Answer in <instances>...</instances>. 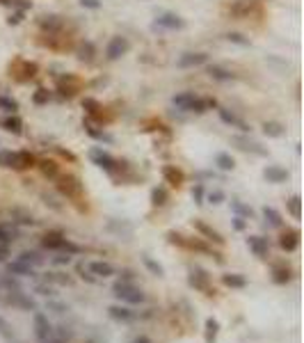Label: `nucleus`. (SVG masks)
I'll return each mask as SVG.
<instances>
[{
    "mask_svg": "<svg viewBox=\"0 0 304 343\" xmlns=\"http://www.w3.org/2000/svg\"><path fill=\"white\" fill-rule=\"evenodd\" d=\"M247 245H249V249L254 252V256H259V259H266L267 252H270V243H267V238H263V236H249V238H247Z\"/></svg>",
    "mask_w": 304,
    "mask_h": 343,
    "instance_id": "11",
    "label": "nucleus"
},
{
    "mask_svg": "<svg viewBox=\"0 0 304 343\" xmlns=\"http://www.w3.org/2000/svg\"><path fill=\"white\" fill-rule=\"evenodd\" d=\"M39 167H41V172H44L46 176H57V165L53 163V160H41Z\"/></svg>",
    "mask_w": 304,
    "mask_h": 343,
    "instance_id": "44",
    "label": "nucleus"
},
{
    "mask_svg": "<svg viewBox=\"0 0 304 343\" xmlns=\"http://www.w3.org/2000/svg\"><path fill=\"white\" fill-rule=\"evenodd\" d=\"M224 199H227V194H224L222 190H213V192H208V202L215 204V206H217V204H222Z\"/></svg>",
    "mask_w": 304,
    "mask_h": 343,
    "instance_id": "51",
    "label": "nucleus"
},
{
    "mask_svg": "<svg viewBox=\"0 0 304 343\" xmlns=\"http://www.w3.org/2000/svg\"><path fill=\"white\" fill-rule=\"evenodd\" d=\"M9 5H19V7H23V9H25V7H30V2H28V0H12Z\"/></svg>",
    "mask_w": 304,
    "mask_h": 343,
    "instance_id": "61",
    "label": "nucleus"
},
{
    "mask_svg": "<svg viewBox=\"0 0 304 343\" xmlns=\"http://www.w3.org/2000/svg\"><path fill=\"white\" fill-rule=\"evenodd\" d=\"M112 295L119 300V302H124V305H142L147 295L142 293V288H137L133 282H114L112 284Z\"/></svg>",
    "mask_w": 304,
    "mask_h": 343,
    "instance_id": "1",
    "label": "nucleus"
},
{
    "mask_svg": "<svg viewBox=\"0 0 304 343\" xmlns=\"http://www.w3.org/2000/svg\"><path fill=\"white\" fill-rule=\"evenodd\" d=\"M59 25H62V21L57 16H44L41 19V28H46V30H57Z\"/></svg>",
    "mask_w": 304,
    "mask_h": 343,
    "instance_id": "43",
    "label": "nucleus"
},
{
    "mask_svg": "<svg viewBox=\"0 0 304 343\" xmlns=\"http://www.w3.org/2000/svg\"><path fill=\"white\" fill-rule=\"evenodd\" d=\"M227 39H229V41H233V44H240V46H249V39H247V37H243V35H240V32H229V35H227Z\"/></svg>",
    "mask_w": 304,
    "mask_h": 343,
    "instance_id": "50",
    "label": "nucleus"
},
{
    "mask_svg": "<svg viewBox=\"0 0 304 343\" xmlns=\"http://www.w3.org/2000/svg\"><path fill=\"white\" fill-rule=\"evenodd\" d=\"M19 21H21V14H14V16H9V19H7L9 25H16Z\"/></svg>",
    "mask_w": 304,
    "mask_h": 343,
    "instance_id": "63",
    "label": "nucleus"
},
{
    "mask_svg": "<svg viewBox=\"0 0 304 343\" xmlns=\"http://www.w3.org/2000/svg\"><path fill=\"white\" fill-rule=\"evenodd\" d=\"M35 293L44 295V298H55V286L48 282H37L35 284Z\"/></svg>",
    "mask_w": 304,
    "mask_h": 343,
    "instance_id": "38",
    "label": "nucleus"
},
{
    "mask_svg": "<svg viewBox=\"0 0 304 343\" xmlns=\"http://www.w3.org/2000/svg\"><path fill=\"white\" fill-rule=\"evenodd\" d=\"M108 316H110L112 321H117V323H133V321H137V311H133L131 306H124V305L108 306Z\"/></svg>",
    "mask_w": 304,
    "mask_h": 343,
    "instance_id": "6",
    "label": "nucleus"
},
{
    "mask_svg": "<svg viewBox=\"0 0 304 343\" xmlns=\"http://www.w3.org/2000/svg\"><path fill=\"white\" fill-rule=\"evenodd\" d=\"M194 94L192 92H183V94H176V96L171 98V103L176 105V108H181V110H190V105H192V101H194Z\"/></svg>",
    "mask_w": 304,
    "mask_h": 343,
    "instance_id": "30",
    "label": "nucleus"
},
{
    "mask_svg": "<svg viewBox=\"0 0 304 343\" xmlns=\"http://www.w3.org/2000/svg\"><path fill=\"white\" fill-rule=\"evenodd\" d=\"M133 343H151V339L147 334H140L137 339H133Z\"/></svg>",
    "mask_w": 304,
    "mask_h": 343,
    "instance_id": "62",
    "label": "nucleus"
},
{
    "mask_svg": "<svg viewBox=\"0 0 304 343\" xmlns=\"http://www.w3.org/2000/svg\"><path fill=\"white\" fill-rule=\"evenodd\" d=\"M0 336H2L7 343H21L19 339H16V334L12 332V327H9V323L5 321V318H0Z\"/></svg>",
    "mask_w": 304,
    "mask_h": 343,
    "instance_id": "34",
    "label": "nucleus"
},
{
    "mask_svg": "<svg viewBox=\"0 0 304 343\" xmlns=\"http://www.w3.org/2000/svg\"><path fill=\"white\" fill-rule=\"evenodd\" d=\"M35 101H37V103H44V101H48V94H46L44 90H39L37 94H35Z\"/></svg>",
    "mask_w": 304,
    "mask_h": 343,
    "instance_id": "60",
    "label": "nucleus"
},
{
    "mask_svg": "<svg viewBox=\"0 0 304 343\" xmlns=\"http://www.w3.org/2000/svg\"><path fill=\"white\" fill-rule=\"evenodd\" d=\"M78 275H80V279H85V282H89V284H96L98 282L96 277H94L87 270V266H85V263H78Z\"/></svg>",
    "mask_w": 304,
    "mask_h": 343,
    "instance_id": "45",
    "label": "nucleus"
},
{
    "mask_svg": "<svg viewBox=\"0 0 304 343\" xmlns=\"http://www.w3.org/2000/svg\"><path fill=\"white\" fill-rule=\"evenodd\" d=\"M263 176H266L270 183H284V181H288V170L277 167V165H270V167H266Z\"/></svg>",
    "mask_w": 304,
    "mask_h": 343,
    "instance_id": "18",
    "label": "nucleus"
},
{
    "mask_svg": "<svg viewBox=\"0 0 304 343\" xmlns=\"http://www.w3.org/2000/svg\"><path fill=\"white\" fill-rule=\"evenodd\" d=\"M21 238V231L14 222H0V245H12Z\"/></svg>",
    "mask_w": 304,
    "mask_h": 343,
    "instance_id": "8",
    "label": "nucleus"
},
{
    "mask_svg": "<svg viewBox=\"0 0 304 343\" xmlns=\"http://www.w3.org/2000/svg\"><path fill=\"white\" fill-rule=\"evenodd\" d=\"M231 210H233L238 217H252V215H254V210L249 209L247 204L238 202V199H233V202H231Z\"/></svg>",
    "mask_w": 304,
    "mask_h": 343,
    "instance_id": "36",
    "label": "nucleus"
},
{
    "mask_svg": "<svg viewBox=\"0 0 304 343\" xmlns=\"http://www.w3.org/2000/svg\"><path fill=\"white\" fill-rule=\"evenodd\" d=\"M7 272H9V275H14V277H37L35 268H30L28 263L19 261V259L7 263Z\"/></svg>",
    "mask_w": 304,
    "mask_h": 343,
    "instance_id": "16",
    "label": "nucleus"
},
{
    "mask_svg": "<svg viewBox=\"0 0 304 343\" xmlns=\"http://www.w3.org/2000/svg\"><path fill=\"white\" fill-rule=\"evenodd\" d=\"M89 158H92V163L94 165H98V167H103V170H108V172H112L114 167H117V160L103 149H92L89 151Z\"/></svg>",
    "mask_w": 304,
    "mask_h": 343,
    "instance_id": "7",
    "label": "nucleus"
},
{
    "mask_svg": "<svg viewBox=\"0 0 304 343\" xmlns=\"http://www.w3.org/2000/svg\"><path fill=\"white\" fill-rule=\"evenodd\" d=\"M108 231H114V233H119V236L128 238V236H133V224L119 222V220H110V222H108Z\"/></svg>",
    "mask_w": 304,
    "mask_h": 343,
    "instance_id": "26",
    "label": "nucleus"
},
{
    "mask_svg": "<svg viewBox=\"0 0 304 343\" xmlns=\"http://www.w3.org/2000/svg\"><path fill=\"white\" fill-rule=\"evenodd\" d=\"M92 53H94V46H92V44H82V48H80V57H82V60H85V57L89 60V57H92Z\"/></svg>",
    "mask_w": 304,
    "mask_h": 343,
    "instance_id": "54",
    "label": "nucleus"
},
{
    "mask_svg": "<svg viewBox=\"0 0 304 343\" xmlns=\"http://www.w3.org/2000/svg\"><path fill=\"white\" fill-rule=\"evenodd\" d=\"M0 110L12 112V114H14V112L19 110V103H16L12 96H0Z\"/></svg>",
    "mask_w": 304,
    "mask_h": 343,
    "instance_id": "42",
    "label": "nucleus"
},
{
    "mask_svg": "<svg viewBox=\"0 0 304 343\" xmlns=\"http://www.w3.org/2000/svg\"><path fill=\"white\" fill-rule=\"evenodd\" d=\"M263 133L270 135V137H282L284 126L282 124H277V121H266V124H263Z\"/></svg>",
    "mask_w": 304,
    "mask_h": 343,
    "instance_id": "37",
    "label": "nucleus"
},
{
    "mask_svg": "<svg viewBox=\"0 0 304 343\" xmlns=\"http://www.w3.org/2000/svg\"><path fill=\"white\" fill-rule=\"evenodd\" d=\"M57 190L69 199H76L82 194V183L76 176H59L57 179Z\"/></svg>",
    "mask_w": 304,
    "mask_h": 343,
    "instance_id": "5",
    "label": "nucleus"
},
{
    "mask_svg": "<svg viewBox=\"0 0 304 343\" xmlns=\"http://www.w3.org/2000/svg\"><path fill=\"white\" fill-rule=\"evenodd\" d=\"M233 144H238V149H243V151H252V153H259V156H263V153H266V149H261L256 142L245 140V137H233Z\"/></svg>",
    "mask_w": 304,
    "mask_h": 343,
    "instance_id": "29",
    "label": "nucleus"
},
{
    "mask_svg": "<svg viewBox=\"0 0 304 343\" xmlns=\"http://www.w3.org/2000/svg\"><path fill=\"white\" fill-rule=\"evenodd\" d=\"M188 284L192 286L194 291H201V293H206V295H215V288H210V277H208V272L204 268H199V266L190 268Z\"/></svg>",
    "mask_w": 304,
    "mask_h": 343,
    "instance_id": "2",
    "label": "nucleus"
},
{
    "mask_svg": "<svg viewBox=\"0 0 304 343\" xmlns=\"http://www.w3.org/2000/svg\"><path fill=\"white\" fill-rule=\"evenodd\" d=\"M288 213L293 217L302 215V199H300V197H290L288 199Z\"/></svg>",
    "mask_w": 304,
    "mask_h": 343,
    "instance_id": "41",
    "label": "nucleus"
},
{
    "mask_svg": "<svg viewBox=\"0 0 304 343\" xmlns=\"http://www.w3.org/2000/svg\"><path fill=\"white\" fill-rule=\"evenodd\" d=\"M215 165L222 172H231L233 167H236V163H233V158H231L229 153H217V156H215Z\"/></svg>",
    "mask_w": 304,
    "mask_h": 343,
    "instance_id": "33",
    "label": "nucleus"
},
{
    "mask_svg": "<svg viewBox=\"0 0 304 343\" xmlns=\"http://www.w3.org/2000/svg\"><path fill=\"white\" fill-rule=\"evenodd\" d=\"M14 215L19 217V220H14V222H19V224H30V227H32V224L37 222V220L30 215V213H23V210H14Z\"/></svg>",
    "mask_w": 304,
    "mask_h": 343,
    "instance_id": "46",
    "label": "nucleus"
},
{
    "mask_svg": "<svg viewBox=\"0 0 304 343\" xmlns=\"http://www.w3.org/2000/svg\"><path fill=\"white\" fill-rule=\"evenodd\" d=\"M163 176L167 183H171V186H181V183H183V172L176 170V167H171V165L163 167Z\"/></svg>",
    "mask_w": 304,
    "mask_h": 343,
    "instance_id": "28",
    "label": "nucleus"
},
{
    "mask_svg": "<svg viewBox=\"0 0 304 343\" xmlns=\"http://www.w3.org/2000/svg\"><path fill=\"white\" fill-rule=\"evenodd\" d=\"M2 128L5 131H9V133H21V128H23V124H21V119H16V117H7V119L2 121Z\"/></svg>",
    "mask_w": 304,
    "mask_h": 343,
    "instance_id": "39",
    "label": "nucleus"
},
{
    "mask_svg": "<svg viewBox=\"0 0 304 343\" xmlns=\"http://www.w3.org/2000/svg\"><path fill=\"white\" fill-rule=\"evenodd\" d=\"M121 282H133L135 279V272L133 270H121V277H119Z\"/></svg>",
    "mask_w": 304,
    "mask_h": 343,
    "instance_id": "58",
    "label": "nucleus"
},
{
    "mask_svg": "<svg viewBox=\"0 0 304 343\" xmlns=\"http://www.w3.org/2000/svg\"><path fill=\"white\" fill-rule=\"evenodd\" d=\"M32 323H35V336H37L39 343L48 341V339L53 336V325H51V321H48V316H46V313H41L37 309L35 316H32Z\"/></svg>",
    "mask_w": 304,
    "mask_h": 343,
    "instance_id": "4",
    "label": "nucleus"
},
{
    "mask_svg": "<svg viewBox=\"0 0 304 343\" xmlns=\"http://www.w3.org/2000/svg\"><path fill=\"white\" fill-rule=\"evenodd\" d=\"M87 270L96 277V279H105V277L114 275V266L108 261H92V263H87Z\"/></svg>",
    "mask_w": 304,
    "mask_h": 343,
    "instance_id": "13",
    "label": "nucleus"
},
{
    "mask_svg": "<svg viewBox=\"0 0 304 343\" xmlns=\"http://www.w3.org/2000/svg\"><path fill=\"white\" fill-rule=\"evenodd\" d=\"M5 302H7L9 306H14V309H21V311H37V309H39L37 302L30 298L28 293H23V291H7Z\"/></svg>",
    "mask_w": 304,
    "mask_h": 343,
    "instance_id": "3",
    "label": "nucleus"
},
{
    "mask_svg": "<svg viewBox=\"0 0 304 343\" xmlns=\"http://www.w3.org/2000/svg\"><path fill=\"white\" fill-rule=\"evenodd\" d=\"M208 76L213 78V80H220V82H229V80H233V74H231L229 69H224V67H220V64H208Z\"/></svg>",
    "mask_w": 304,
    "mask_h": 343,
    "instance_id": "22",
    "label": "nucleus"
},
{
    "mask_svg": "<svg viewBox=\"0 0 304 343\" xmlns=\"http://www.w3.org/2000/svg\"><path fill=\"white\" fill-rule=\"evenodd\" d=\"M0 288H7V291H21V284H19V279H16L14 275H7V277H2Z\"/></svg>",
    "mask_w": 304,
    "mask_h": 343,
    "instance_id": "40",
    "label": "nucleus"
},
{
    "mask_svg": "<svg viewBox=\"0 0 304 343\" xmlns=\"http://www.w3.org/2000/svg\"><path fill=\"white\" fill-rule=\"evenodd\" d=\"M59 252H67V254H71V256H74V254H80V247L74 245L71 240L64 238V243H62V247H59Z\"/></svg>",
    "mask_w": 304,
    "mask_h": 343,
    "instance_id": "48",
    "label": "nucleus"
},
{
    "mask_svg": "<svg viewBox=\"0 0 304 343\" xmlns=\"http://www.w3.org/2000/svg\"><path fill=\"white\" fill-rule=\"evenodd\" d=\"M37 163L35 160V156L30 153V151H14V163H12V167L14 170H28V167H32V165Z\"/></svg>",
    "mask_w": 304,
    "mask_h": 343,
    "instance_id": "17",
    "label": "nucleus"
},
{
    "mask_svg": "<svg viewBox=\"0 0 304 343\" xmlns=\"http://www.w3.org/2000/svg\"><path fill=\"white\" fill-rule=\"evenodd\" d=\"M71 261H74V256H71V254H67V252H62V254H57V256H53V263H55V266H69Z\"/></svg>",
    "mask_w": 304,
    "mask_h": 343,
    "instance_id": "49",
    "label": "nucleus"
},
{
    "mask_svg": "<svg viewBox=\"0 0 304 343\" xmlns=\"http://www.w3.org/2000/svg\"><path fill=\"white\" fill-rule=\"evenodd\" d=\"M290 279H293V270L288 266H275L272 268V282L277 286H286V284H290Z\"/></svg>",
    "mask_w": 304,
    "mask_h": 343,
    "instance_id": "19",
    "label": "nucleus"
},
{
    "mask_svg": "<svg viewBox=\"0 0 304 343\" xmlns=\"http://www.w3.org/2000/svg\"><path fill=\"white\" fill-rule=\"evenodd\" d=\"M192 197H194V202H197V204H204V188H201V186H194Z\"/></svg>",
    "mask_w": 304,
    "mask_h": 343,
    "instance_id": "55",
    "label": "nucleus"
},
{
    "mask_svg": "<svg viewBox=\"0 0 304 343\" xmlns=\"http://www.w3.org/2000/svg\"><path fill=\"white\" fill-rule=\"evenodd\" d=\"M14 163V151H0V167H12Z\"/></svg>",
    "mask_w": 304,
    "mask_h": 343,
    "instance_id": "47",
    "label": "nucleus"
},
{
    "mask_svg": "<svg viewBox=\"0 0 304 343\" xmlns=\"http://www.w3.org/2000/svg\"><path fill=\"white\" fill-rule=\"evenodd\" d=\"M142 263H144V268H147L151 275H156V277H163L165 275V268L158 261H153L149 254H144V256H142Z\"/></svg>",
    "mask_w": 304,
    "mask_h": 343,
    "instance_id": "31",
    "label": "nucleus"
},
{
    "mask_svg": "<svg viewBox=\"0 0 304 343\" xmlns=\"http://www.w3.org/2000/svg\"><path fill=\"white\" fill-rule=\"evenodd\" d=\"M222 284L227 286V288H245L247 277L238 275V272H227V275H222Z\"/></svg>",
    "mask_w": 304,
    "mask_h": 343,
    "instance_id": "24",
    "label": "nucleus"
},
{
    "mask_svg": "<svg viewBox=\"0 0 304 343\" xmlns=\"http://www.w3.org/2000/svg\"><path fill=\"white\" fill-rule=\"evenodd\" d=\"M153 28H167V30H178V28H183V19L176 14H163L158 16L156 23H153Z\"/></svg>",
    "mask_w": 304,
    "mask_h": 343,
    "instance_id": "15",
    "label": "nucleus"
},
{
    "mask_svg": "<svg viewBox=\"0 0 304 343\" xmlns=\"http://www.w3.org/2000/svg\"><path fill=\"white\" fill-rule=\"evenodd\" d=\"M44 343H64V341H59V339H55V336H51L48 341H44Z\"/></svg>",
    "mask_w": 304,
    "mask_h": 343,
    "instance_id": "64",
    "label": "nucleus"
},
{
    "mask_svg": "<svg viewBox=\"0 0 304 343\" xmlns=\"http://www.w3.org/2000/svg\"><path fill=\"white\" fill-rule=\"evenodd\" d=\"M194 229L204 236L206 240H210V243H215V245H224V238H222V233L215 231L213 227H208L206 222H201V220H194Z\"/></svg>",
    "mask_w": 304,
    "mask_h": 343,
    "instance_id": "12",
    "label": "nucleus"
},
{
    "mask_svg": "<svg viewBox=\"0 0 304 343\" xmlns=\"http://www.w3.org/2000/svg\"><path fill=\"white\" fill-rule=\"evenodd\" d=\"M167 240H170L171 245L186 247V238H183V236H181V233H176V231H170V233H167Z\"/></svg>",
    "mask_w": 304,
    "mask_h": 343,
    "instance_id": "52",
    "label": "nucleus"
},
{
    "mask_svg": "<svg viewBox=\"0 0 304 343\" xmlns=\"http://www.w3.org/2000/svg\"><path fill=\"white\" fill-rule=\"evenodd\" d=\"M44 282L53 284V286H71V284H74V279H71L67 272H46Z\"/></svg>",
    "mask_w": 304,
    "mask_h": 343,
    "instance_id": "25",
    "label": "nucleus"
},
{
    "mask_svg": "<svg viewBox=\"0 0 304 343\" xmlns=\"http://www.w3.org/2000/svg\"><path fill=\"white\" fill-rule=\"evenodd\" d=\"M279 247H282L284 252H295L297 247H300V231L286 229V231L279 236Z\"/></svg>",
    "mask_w": 304,
    "mask_h": 343,
    "instance_id": "10",
    "label": "nucleus"
},
{
    "mask_svg": "<svg viewBox=\"0 0 304 343\" xmlns=\"http://www.w3.org/2000/svg\"><path fill=\"white\" fill-rule=\"evenodd\" d=\"M263 215H266V220H267V224H270V227H282V224H284L282 215H279V210L272 209V206H266V209H263Z\"/></svg>",
    "mask_w": 304,
    "mask_h": 343,
    "instance_id": "32",
    "label": "nucleus"
},
{
    "mask_svg": "<svg viewBox=\"0 0 304 343\" xmlns=\"http://www.w3.org/2000/svg\"><path fill=\"white\" fill-rule=\"evenodd\" d=\"M48 309H51L53 313H59V316H62V313H64V311H69V309H67V306H64V305H59V302H53V300H51V302H48Z\"/></svg>",
    "mask_w": 304,
    "mask_h": 343,
    "instance_id": "53",
    "label": "nucleus"
},
{
    "mask_svg": "<svg viewBox=\"0 0 304 343\" xmlns=\"http://www.w3.org/2000/svg\"><path fill=\"white\" fill-rule=\"evenodd\" d=\"M217 334H220V323H217V318H206V323H204V341L206 343H215L217 341Z\"/></svg>",
    "mask_w": 304,
    "mask_h": 343,
    "instance_id": "20",
    "label": "nucleus"
},
{
    "mask_svg": "<svg viewBox=\"0 0 304 343\" xmlns=\"http://www.w3.org/2000/svg\"><path fill=\"white\" fill-rule=\"evenodd\" d=\"M80 5H82V7H89V9H98V7H101V2H98V0H80Z\"/></svg>",
    "mask_w": 304,
    "mask_h": 343,
    "instance_id": "57",
    "label": "nucleus"
},
{
    "mask_svg": "<svg viewBox=\"0 0 304 343\" xmlns=\"http://www.w3.org/2000/svg\"><path fill=\"white\" fill-rule=\"evenodd\" d=\"M206 60H208L206 53H188V55H183V57L178 60V67H181V69L197 67V64H204Z\"/></svg>",
    "mask_w": 304,
    "mask_h": 343,
    "instance_id": "21",
    "label": "nucleus"
},
{
    "mask_svg": "<svg viewBox=\"0 0 304 343\" xmlns=\"http://www.w3.org/2000/svg\"><path fill=\"white\" fill-rule=\"evenodd\" d=\"M233 229H236V231H243V229H245V217H233Z\"/></svg>",
    "mask_w": 304,
    "mask_h": 343,
    "instance_id": "56",
    "label": "nucleus"
},
{
    "mask_svg": "<svg viewBox=\"0 0 304 343\" xmlns=\"http://www.w3.org/2000/svg\"><path fill=\"white\" fill-rule=\"evenodd\" d=\"M220 119L224 121V124H229V126H238L240 128V131H249V128H247V124L243 119H238L236 114H233V112H229V110H224V108H220Z\"/></svg>",
    "mask_w": 304,
    "mask_h": 343,
    "instance_id": "27",
    "label": "nucleus"
},
{
    "mask_svg": "<svg viewBox=\"0 0 304 343\" xmlns=\"http://www.w3.org/2000/svg\"><path fill=\"white\" fill-rule=\"evenodd\" d=\"M128 39H124V37H114L108 44V48H105V55H108V60H119L124 53L128 51Z\"/></svg>",
    "mask_w": 304,
    "mask_h": 343,
    "instance_id": "9",
    "label": "nucleus"
},
{
    "mask_svg": "<svg viewBox=\"0 0 304 343\" xmlns=\"http://www.w3.org/2000/svg\"><path fill=\"white\" fill-rule=\"evenodd\" d=\"M9 259V245H0V261H7Z\"/></svg>",
    "mask_w": 304,
    "mask_h": 343,
    "instance_id": "59",
    "label": "nucleus"
},
{
    "mask_svg": "<svg viewBox=\"0 0 304 343\" xmlns=\"http://www.w3.org/2000/svg\"><path fill=\"white\" fill-rule=\"evenodd\" d=\"M62 243H64V233L62 231H48L41 236V247L51 249V252H59Z\"/></svg>",
    "mask_w": 304,
    "mask_h": 343,
    "instance_id": "14",
    "label": "nucleus"
},
{
    "mask_svg": "<svg viewBox=\"0 0 304 343\" xmlns=\"http://www.w3.org/2000/svg\"><path fill=\"white\" fill-rule=\"evenodd\" d=\"M19 261H23V263H28L30 268H39V266H44V256L39 252H32V249H25V252H21L19 256H16Z\"/></svg>",
    "mask_w": 304,
    "mask_h": 343,
    "instance_id": "23",
    "label": "nucleus"
},
{
    "mask_svg": "<svg viewBox=\"0 0 304 343\" xmlns=\"http://www.w3.org/2000/svg\"><path fill=\"white\" fill-rule=\"evenodd\" d=\"M167 199H170V194H167L165 188H153V192H151V204L153 206H165Z\"/></svg>",
    "mask_w": 304,
    "mask_h": 343,
    "instance_id": "35",
    "label": "nucleus"
}]
</instances>
